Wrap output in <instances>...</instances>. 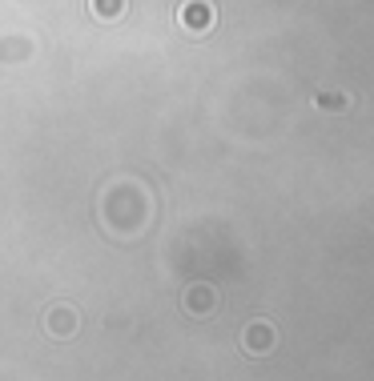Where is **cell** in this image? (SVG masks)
Instances as JSON below:
<instances>
[{
    "mask_svg": "<svg viewBox=\"0 0 374 381\" xmlns=\"http://www.w3.org/2000/svg\"><path fill=\"white\" fill-rule=\"evenodd\" d=\"M181 24L189 32H206L213 24V4L210 0H189V4L181 8Z\"/></svg>",
    "mask_w": 374,
    "mask_h": 381,
    "instance_id": "6da1fadb",
    "label": "cell"
},
{
    "mask_svg": "<svg viewBox=\"0 0 374 381\" xmlns=\"http://www.w3.org/2000/svg\"><path fill=\"white\" fill-rule=\"evenodd\" d=\"M121 8H125L121 0H93V13H97V16H105V20H113V16L121 13Z\"/></svg>",
    "mask_w": 374,
    "mask_h": 381,
    "instance_id": "7a4b0ae2",
    "label": "cell"
}]
</instances>
